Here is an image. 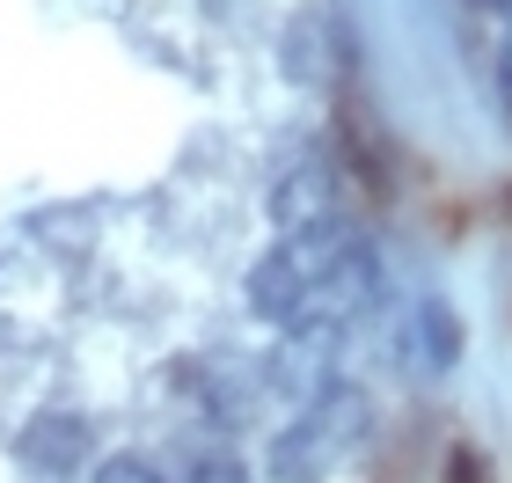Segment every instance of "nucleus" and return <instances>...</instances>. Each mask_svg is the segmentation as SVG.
<instances>
[{
  "label": "nucleus",
  "instance_id": "f03ea898",
  "mask_svg": "<svg viewBox=\"0 0 512 483\" xmlns=\"http://www.w3.org/2000/svg\"><path fill=\"white\" fill-rule=\"evenodd\" d=\"M359 440H366V396L359 388H322V396L271 440V476L278 483H322Z\"/></svg>",
  "mask_w": 512,
  "mask_h": 483
},
{
  "label": "nucleus",
  "instance_id": "6e6552de",
  "mask_svg": "<svg viewBox=\"0 0 512 483\" xmlns=\"http://www.w3.org/2000/svg\"><path fill=\"white\" fill-rule=\"evenodd\" d=\"M491 8H498V15H505V22H512V0H491Z\"/></svg>",
  "mask_w": 512,
  "mask_h": 483
},
{
  "label": "nucleus",
  "instance_id": "7ed1b4c3",
  "mask_svg": "<svg viewBox=\"0 0 512 483\" xmlns=\"http://www.w3.org/2000/svg\"><path fill=\"white\" fill-rule=\"evenodd\" d=\"M344 176L330 169V161H293L286 176H278L271 191V220L278 235H308V227H337L344 220Z\"/></svg>",
  "mask_w": 512,
  "mask_h": 483
},
{
  "label": "nucleus",
  "instance_id": "20e7f679",
  "mask_svg": "<svg viewBox=\"0 0 512 483\" xmlns=\"http://www.w3.org/2000/svg\"><path fill=\"white\" fill-rule=\"evenodd\" d=\"M15 454H22V469H37V476H74L88 454H96V425L74 418V410H44V418H30L15 432Z\"/></svg>",
  "mask_w": 512,
  "mask_h": 483
},
{
  "label": "nucleus",
  "instance_id": "0eeeda50",
  "mask_svg": "<svg viewBox=\"0 0 512 483\" xmlns=\"http://www.w3.org/2000/svg\"><path fill=\"white\" fill-rule=\"evenodd\" d=\"M96 483H169V476H161L147 454H103V462H96Z\"/></svg>",
  "mask_w": 512,
  "mask_h": 483
},
{
  "label": "nucleus",
  "instance_id": "423d86ee",
  "mask_svg": "<svg viewBox=\"0 0 512 483\" xmlns=\"http://www.w3.org/2000/svg\"><path fill=\"white\" fill-rule=\"evenodd\" d=\"M176 483H249V469H242L227 447H191V454L176 462Z\"/></svg>",
  "mask_w": 512,
  "mask_h": 483
},
{
  "label": "nucleus",
  "instance_id": "39448f33",
  "mask_svg": "<svg viewBox=\"0 0 512 483\" xmlns=\"http://www.w3.org/2000/svg\"><path fill=\"white\" fill-rule=\"evenodd\" d=\"M454 359H461V322H454L447 301H425L417 308V366H425V374H447Z\"/></svg>",
  "mask_w": 512,
  "mask_h": 483
},
{
  "label": "nucleus",
  "instance_id": "f257e3e1",
  "mask_svg": "<svg viewBox=\"0 0 512 483\" xmlns=\"http://www.w3.org/2000/svg\"><path fill=\"white\" fill-rule=\"evenodd\" d=\"M381 257L352 220L308 227V235H278V249L249 264V308L286 337H322L344 330L352 315L381 301Z\"/></svg>",
  "mask_w": 512,
  "mask_h": 483
},
{
  "label": "nucleus",
  "instance_id": "1a4fd4ad",
  "mask_svg": "<svg viewBox=\"0 0 512 483\" xmlns=\"http://www.w3.org/2000/svg\"><path fill=\"white\" fill-rule=\"evenodd\" d=\"M505 74H512V37H505Z\"/></svg>",
  "mask_w": 512,
  "mask_h": 483
}]
</instances>
